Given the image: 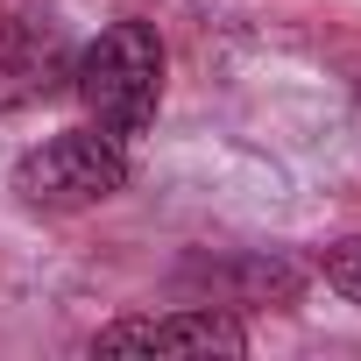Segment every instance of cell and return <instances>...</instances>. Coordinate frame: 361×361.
<instances>
[{"instance_id": "1", "label": "cell", "mask_w": 361, "mask_h": 361, "mask_svg": "<svg viewBox=\"0 0 361 361\" xmlns=\"http://www.w3.org/2000/svg\"><path fill=\"white\" fill-rule=\"evenodd\" d=\"M71 85L92 114V128H106L114 142H135L149 121H156V99H163V36L149 22H114L99 29L78 64H71Z\"/></svg>"}, {"instance_id": "2", "label": "cell", "mask_w": 361, "mask_h": 361, "mask_svg": "<svg viewBox=\"0 0 361 361\" xmlns=\"http://www.w3.org/2000/svg\"><path fill=\"white\" fill-rule=\"evenodd\" d=\"M128 185V142L106 128H64L15 163V199L36 213H85Z\"/></svg>"}, {"instance_id": "3", "label": "cell", "mask_w": 361, "mask_h": 361, "mask_svg": "<svg viewBox=\"0 0 361 361\" xmlns=\"http://www.w3.org/2000/svg\"><path fill=\"white\" fill-rule=\"evenodd\" d=\"M92 354H248V326L220 305H185V312H142L114 319L92 333Z\"/></svg>"}, {"instance_id": "4", "label": "cell", "mask_w": 361, "mask_h": 361, "mask_svg": "<svg viewBox=\"0 0 361 361\" xmlns=\"http://www.w3.org/2000/svg\"><path fill=\"white\" fill-rule=\"evenodd\" d=\"M64 78H71V64H64L57 29H43V22H8L0 29V106H29V99L57 92Z\"/></svg>"}, {"instance_id": "5", "label": "cell", "mask_w": 361, "mask_h": 361, "mask_svg": "<svg viewBox=\"0 0 361 361\" xmlns=\"http://www.w3.org/2000/svg\"><path fill=\"white\" fill-rule=\"evenodd\" d=\"M185 276H199V283H220V290H241V298H255V305H290V298L305 290V269H298V262H283V255H234V262H192Z\"/></svg>"}, {"instance_id": "6", "label": "cell", "mask_w": 361, "mask_h": 361, "mask_svg": "<svg viewBox=\"0 0 361 361\" xmlns=\"http://www.w3.org/2000/svg\"><path fill=\"white\" fill-rule=\"evenodd\" d=\"M319 276L347 298V305H361V234H347V241H326L319 248Z\"/></svg>"}]
</instances>
